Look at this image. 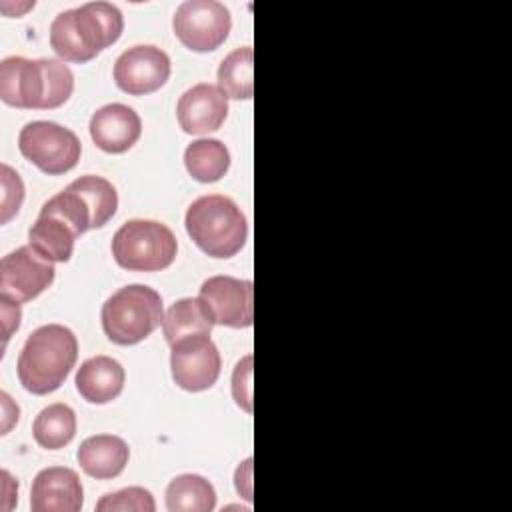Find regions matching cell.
Masks as SVG:
<instances>
[{
  "instance_id": "1",
  "label": "cell",
  "mask_w": 512,
  "mask_h": 512,
  "mask_svg": "<svg viewBox=\"0 0 512 512\" xmlns=\"http://www.w3.org/2000/svg\"><path fill=\"white\" fill-rule=\"evenodd\" d=\"M74 74L56 58L8 56L0 62V98L8 106L50 110L72 96Z\"/></svg>"
},
{
  "instance_id": "2",
  "label": "cell",
  "mask_w": 512,
  "mask_h": 512,
  "mask_svg": "<svg viewBox=\"0 0 512 512\" xmlns=\"http://www.w3.org/2000/svg\"><path fill=\"white\" fill-rule=\"evenodd\" d=\"M124 30L118 6L86 2L60 12L50 24V46L66 62H88L114 44Z\"/></svg>"
},
{
  "instance_id": "3",
  "label": "cell",
  "mask_w": 512,
  "mask_h": 512,
  "mask_svg": "<svg viewBox=\"0 0 512 512\" xmlns=\"http://www.w3.org/2000/svg\"><path fill=\"white\" fill-rule=\"evenodd\" d=\"M78 358V340L62 324L36 328L24 342L18 356L20 384L38 396L58 390Z\"/></svg>"
},
{
  "instance_id": "4",
  "label": "cell",
  "mask_w": 512,
  "mask_h": 512,
  "mask_svg": "<svg viewBox=\"0 0 512 512\" xmlns=\"http://www.w3.org/2000/svg\"><path fill=\"white\" fill-rule=\"evenodd\" d=\"M186 232L194 244L212 258H230L248 238V222L238 204L222 194L194 200L186 210Z\"/></svg>"
},
{
  "instance_id": "5",
  "label": "cell",
  "mask_w": 512,
  "mask_h": 512,
  "mask_svg": "<svg viewBox=\"0 0 512 512\" xmlns=\"http://www.w3.org/2000/svg\"><path fill=\"white\" fill-rule=\"evenodd\" d=\"M100 318L108 340L132 346L148 338L162 324V298L150 286L130 284L116 290L102 304Z\"/></svg>"
},
{
  "instance_id": "6",
  "label": "cell",
  "mask_w": 512,
  "mask_h": 512,
  "mask_svg": "<svg viewBox=\"0 0 512 512\" xmlns=\"http://www.w3.org/2000/svg\"><path fill=\"white\" fill-rule=\"evenodd\" d=\"M178 252L174 232L156 220H128L112 238V256L120 268L158 272L168 268Z\"/></svg>"
},
{
  "instance_id": "7",
  "label": "cell",
  "mask_w": 512,
  "mask_h": 512,
  "mask_svg": "<svg viewBox=\"0 0 512 512\" xmlns=\"http://www.w3.org/2000/svg\"><path fill=\"white\" fill-rule=\"evenodd\" d=\"M18 148L26 160L50 176L72 170L82 152L78 136L70 128L50 120L28 122L20 130Z\"/></svg>"
},
{
  "instance_id": "8",
  "label": "cell",
  "mask_w": 512,
  "mask_h": 512,
  "mask_svg": "<svg viewBox=\"0 0 512 512\" xmlns=\"http://www.w3.org/2000/svg\"><path fill=\"white\" fill-rule=\"evenodd\" d=\"M176 38L194 52L216 50L232 28L230 10L216 0H186L172 18Z\"/></svg>"
},
{
  "instance_id": "9",
  "label": "cell",
  "mask_w": 512,
  "mask_h": 512,
  "mask_svg": "<svg viewBox=\"0 0 512 512\" xmlns=\"http://www.w3.org/2000/svg\"><path fill=\"white\" fill-rule=\"evenodd\" d=\"M170 368L176 386L202 392L216 384L222 360L210 334H196L170 344Z\"/></svg>"
},
{
  "instance_id": "10",
  "label": "cell",
  "mask_w": 512,
  "mask_h": 512,
  "mask_svg": "<svg viewBox=\"0 0 512 512\" xmlns=\"http://www.w3.org/2000/svg\"><path fill=\"white\" fill-rule=\"evenodd\" d=\"M54 262L32 246H20L0 262V298L24 304L40 296L54 282Z\"/></svg>"
},
{
  "instance_id": "11",
  "label": "cell",
  "mask_w": 512,
  "mask_h": 512,
  "mask_svg": "<svg viewBox=\"0 0 512 512\" xmlns=\"http://www.w3.org/2000/svg\"><path fill=\"white\" fill-rule=\"evenodd\" d=\"M198 298L214 324L248 328L254 322V286L250 280L212 276L202 282Z\"/></svg>"
},
{
  "instance_id": "12",
  "label": "cell",
  "mask_w": 512,
  "mask_h": 512,
  "mask_svg": "<svg viewBox=\"0 0 512 512\" xmlns=\"http://www.w3.org/2000/svg\"><path fill=\"white\" fill-rule=\"evenodd\" d=\"M170 78L168 54L152 44H138L124 50L114 62L116 86L132 96L160 90Z\"/></svg>"
},
{
  "instance_id": "13",
  "label": "cell",
  "mask_w": 512,
  "mask_h": 512,
  "mask_svg": "<svg viewBox=\"0 0 512 512\" xmlns=\"http://www.w3.org/2000/svg\"><path fill=\"white\" fill-rule=\"evenodd\" d=\"M176 116L186 134L214 132L228 116V96L220 86L200 82L180 96Z\"/></svg>"
},
{
  "instance_id": "14",
  "label": "cell",
  "mask_w": 512,
  "mask_h": 512,
  "mask_svg": "<svg viewBox=\"0 0 512 512\" xmlns=\"http://www.w3.org/2000/svg\"><path fill=\"white\" fill-rule=\"evenodd\" d=\"M82 502V482L72 468L50 466L36 474L30 488L32 512H80Z\"/></svg>"
},
{
  "instance_id": "15",
  "label": "cell",
  "mask_w": 512,
  "mask_h": 512,
  "mask_svg": "<svg viewBox=\"0 0 512 512\" xmlns=\"http://www.w3.org/2000/svg\"><path fill=\"white\" fill-rule=\"evenodd\" d=\"M140 134L142 120L126 104H106L90 118L92 142L108 154H122L130 150L138 142Z\"/></svg>"
},
{
  "instance_id": "16",
  "label": "cell",
  "mask_w": 512,
  "mask_h": 512,
  "mask_svg": "<svg viewBox=\"0 0 512 512\" xmlns=\"http://www.w3.org/2000/svg\"><path fill=\"white\" fill-rule=\"evenodd\" d=\"M124 368L110 356H94L76 372V390L92 404H108L124 390Z\"/></svg>"
},
{
  "instance_id": "17",
  "label": "cell",
  "mask_w": 512,
  "mask_h": 512,
  "mask_svg": "<svg viewBox=\"0 0 512 512\" xmlns=\"http://www.w3.org/2000/svg\"><path fill=\"white\" fill-rule=\"evenodd\" d=\"M76 458L88 476L96 480H110L122 474L128 464L130 450L120 436L96 434L80 444Z\"/></svg>"
},
{
  "instance_id": "18",
  "label": "cell",
  "mask_w": 512,
  "mask_h": 512,
  "mask_svg": "<svg viewBox=\"0 0 512 512\" xmlns=\"http://www.w3.org/2000/svg\"><path fill=\"white\" fill-rule=\"evenodd\" d=\"M76 232L60 216L40 212L38 220L28 232V246L50 262H68L74 250Z\"/></svg>"
},
{
  "instance_id": "19",
  "label": "cell",
  "mask_w": 512,
  "mask_h": 512,
  "mask_svg": "<svg viewBox=\"0 0 512 512\" xmlns=\"http://www.w3.org/2000/svg\"><path fill=\"white\" fill-rule=\"evenodd\" d=\"M212 328L214 322L200 298H182L174 302L162 320V330L168 344L196 334H210Z\"/></svg>"
},
{
  "instance_id": "20",
  "label": "cell",
  "mask_w": 512,
  "mask_h": 512,
  "mask_svg": "<svg viewBox=\"0 0 512 512\" xmlns=\"http://www.w3.org/2000/svg\"><path fill=\"white\" fill-rule=\"evenodd\" d=\"M216 506L214 486L198 474H180L166 488L170 512H210Z\"/></svg>"
},
{
  "instance_id": "21",
  "label": "cell",
  "mask_w": 512,
  "mask_h": 512,
  "mask_svg": "<svg viewBox=\"0 0 512 512\" xmlns=\"http://www.w3.org/2000/svg\"><path fill=\"white\" fill-rule=\"evenodd\" d=\"M184 164L198 182H218L230 168V152L216 138L194 140L184 150Z\"/></svg>"
},
{
  "instance_id": "22",
  "label": "cell",
  "mask_w": 512,
  "mask_h": 512,
  "mask_svg": "<svg viewBox=\"0 0 512 512\" xmlns=\"http://www.w3.org/2000/svg\"><path fill=\"white\" fill-rule=\"evenodd\" d=\"M32 434L38 446L46 450L64 448L76 434V414L68 404L56 402L40 410L34 418Z\"/></svg>"
},
{
  "instance_id": "23",
  "label": "cell",
  "mask_w": 512,
  "mask_h": 512,
  "mask_svg": "<svg viewBox=\"0 0 512 512\" xmlns=\"http://www.w3.org/2000/svg\"><path fill=\"white\" fill-rule=\"evenodd\" d=\"M218 86L228 98L248 100L254 94V50L242 46L230 52L218 66Z\"/></svg>"
},
{
  "instance_id": "24",
  "label": "cell",
  "mask_w": 512,
  "mask_h": 512,
  "mask_svg": "<svg viewBox=\"0 0 512 512\" xmlns=\"http://www.w3.org/2000/svg\"><path fill=\"white\" fill-rule=\"evenodd\" d=\"M98 512H154L152 494L140 486H130L114 494H106L96 504Z\"/></svg>"
},
{
  "instance_id": "25",
  "label": "cell",
  "mask_w": 512,
  "mask_h": 512,
  "mask_svg": "<svg viewBox=\"0 0 512 512\" xmlns=\"http://www.w3.org/2000/svg\"><path fill=\"white\" fill-rule=\"evenodd\" d=\"M2 176V216L0 222L6 224L14 214H18L24 200V184L18 172H14L8 164L0 166Z\"/></svg>"
},
{
  "instance_id": "26",
  "label": "cell",
  "mask_w": 512,
  "mask_h": 512,
  "mask_svg": "<svg viewBox=\"0 0 512 512\" xmlns=\"http://www.w3.org/2000/svg\"><path fill=\"white\" fill-rule=\"evenodd\" d=\"M232 394L240 408L252 412V356H244L232 374Z\"/></svg>"
},
{
  "instance_id": "27",
  "label": "cell",
  "mask_w": 512,
  "mask_h": 512,
  "mask_svg": "<svg viewBox=\"0 0 512 512\" xmlns=\"http://www.w3.org/2000/svg\"><path fill=\"white\" fill-rule=\"evenodd\" d=\"M2 316H4V342H6L10 334L20 326V304L2 300Z\"/></svg>"
}]
</instances>
